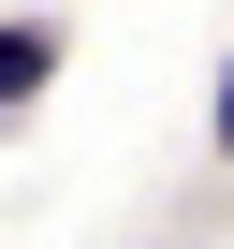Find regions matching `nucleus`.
<instances>
[{
  "label": "nucleus",
  "instance_id": "2",
  "mask_svg": "<svg viewBox=\"0 0 234 249\" xmlns=\"http://www.w3.org/2000/svg\"><path fill=\"white\" fill-rule=\"evenodd\" d=\"M219 147H234V73H219Z\"/></svg>",
  "mask_w": 234,
  "mask_h": 249
},
{
  "label": "nucleus",
  "instance_id": "1",
  "mask_svg": "<svg viewBox=\"0 0 234 249\" xmlns=\"http://www.w3.org/2000/svg\"><path fill=\"white\" fill-rule=\"evenodd\" d=\"M44 73H59V30H0V117H15V103H44Z\"/></svg>",
  "mask_w": 234,
  "mask_h": 249
}]
</instances>
